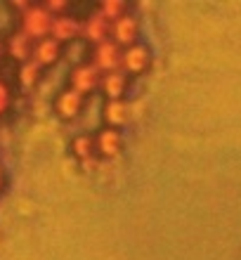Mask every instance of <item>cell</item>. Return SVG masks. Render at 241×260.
<instances>
[{
	"mask_svg": "<svg viewBox=\"0 0 241 260\" xmlns=\"http://www.w3.org/2000/svg\"><path fill=\"white\" fill-rule=\"evenodd\" d=\"M52 21H55V17L48 12L45 5H28V7H24V12H21V31H24L28 38L41 41V38H48L50 36Z\"/></svg>",
	"mask_w": 241,
	"mask_h": 260,
	"instance_id": "1",
	"label": "cell"
},
{
	"mask_svg": "<svg viewBox=\"0 0 241 260\" xmlns=\"http://www.w3.org/2000/svg\"><path fill=\"white\" fill-rule=\"evenodd\" d=\"M149 62H152V52H149L147 45H140V43H135V45H130V48H125L121 52V71L125 76H137L142 71H147Z\"/></svg>",
	"mask_w": 241,
	"mask_h": 260,
	"instance_id": "2",
	"label": "cell"
},
{
	"mask_svg": "<svg viewBox=\"0 0 241 260\" xmlns=\"http://www.w3.org/2000/svg\"><path fill=\"white\" fill-rule=\"evenodd\" d=\"M102 83V71L95 67V64H78L74 71H71V88L78 90L81 95H88L95 88H99Z\"/></svg>",
	"mask_w": 241,
	"mask_h": 260,
	"instance_id": "3",
	"label": "cell"
},
{
	"mask_svg": "<svg viewBox=\"0 0 241 260\" xmlns=\"http://www.w3.org/2000/svg\"><path fill=\"white\" fill-rule=\"evenodd\" d=\"M137 34H140V24H137V19H135L130 12H125L123 17H118V19L111 24L114 43H116L118 48L123 45V50L137 43Z\"/></svg>",
	"mask_w": 241,
	"mask_h": 260,
	"instance_id": "4",
	"label": "cell"
},
{
	"mask_svg": "<svg viewBox=\"0 0 241 260\" xmlns=\"http://www.w3.org/2000/svg\"><path fill=\"white\" fill-rule=\"evenodd\" d=\"M121 52H123V50L118 48L114 41H104V43H99V45H95L92 64H95L102 74L116 71V69H121Z\"/></svg>",
	"mask_w": 241,
	"mask_h": 260,
	"instance_id": "5",
	"label": "cell"
},
{
	"mask_svg": "<svg viewBox=\"0 0 241 260\" xmlns=\"http://www.w3.org/2000/svg\"><path fill=\"white\" fill-rule=\"evenodd\" d=\"M95 144H97V154L102 158H116L123 149V137L116 128H102L95 135Z\"/></svg>",
	"mask_w": 241,
	"mask_h": 260,
	"instance_id": "6",
	"label": "cell"
},
{
	"mask_svg": "<svg viewBox=\"0 0 241 260\" xmlns=\"http://www.w3.org/2000/svg\"><path fill=\"white\" fill-rule=\"evenodd\" d=\"M83 104H85V95H81V92L74 88H66L59 92L55 107H57V114H59L64 121H74L83 111Z\"/></svg>",
	"mask_w": 241,
	"mask_h": 260,
	"instance_id": "7",
	"label": "cell"
},
{
	"mask_svg": "<svg viewBox=\"0 0 241 260\" xmlns=\"http://www.w3.org/2000/svg\"><path fill=\"white\" fill-rule=\"evenodd\" d=\"M81 26H83V21H78L76 17H71V14H59V17H55V21H52L50 36H52L59 45H62V43H71L81 36Z\"/></svg>",
	"mask_w": 241,
	"mask_h": 260,
	"instance_id": "8",
	"label": "cell"
},
{
	"mask_svg": "<svg viewBox=\"0 0 241 260\" xmlns=\"http://www.w3.org/2000/svg\"><path fill=\"white\" fill-rule=\"evenodd\" d=\"M109 31H111V24L104 19L99 12L90 14L81 26V36L88 43H92V45H99V43L109 41Z\"/></svg>",
	"mask_w": 241,
	"mask_h": 260,
	"instance_id": "9",
	"label": "cell"
},
{
	"mask_svg": "<svg viewBox=\"0 0 241 260\" xmlns=\"http://www.w3.org/2000/svg\"><path fill=\"white\" fill-rule=\"evenodd\" d=\"M62 57V45L52 38V36H48V38H41V41L33 43V55H31V59H33L38 67H52V64H57V59Z\"/></svg>",
	"mask_w": 241,
	"mask_h": 260,
	"instance_id": "10",
	"label": "cell"
},
{
	"mask_svg": "<svg viewBox=\"0 0 241 260\" xmlns=\"http://www.w3.org/2000/svg\"><path fill=\"white\" fill-rule=\"evenodd\" d=\"M102 92L107 95V102L109 100H123L125 88H128V76L116 69V71H109V74H102V83H99Z\"/></svg>",
	"mask_w": 241,
	"mask_h": 260,
	"instance_id": "11",
	"label": "cell"
},
{
	"mask_svg": "<svg viewBox=\"0 0 241 260\" xmlns=\"http://www.w3.org/2000/svg\"><path fill=\"white\" fill-rule=\"evenodd\" d=\"M7 52H10V57L19 59L21 64L28 62L33 55V38H28L24 31H17L7 38Z\"/></svg>",
	"mask_w": 241,
	"mask_h": 260,
	"instance_id": "12",
	"label": "cell"
},
{
	"mask_svg": "<svg viewBox=\"0 0 241 260\" xmlns=\"http://www.w3.org/2000/svg\"><path fill=\"white\" fill-rule=\"evenodd\" d=\"M71 151H74V156L83 164H88L90 158L97 154V144H95V137L88 135V133H81L71 140Z\"/></svg>",
	"mask_w": 241,
	"mask_h": 260,
	"instance_id": "13",
	"label": "cell"
},
{
	"mask_svg": "<svg viewBox=\"0 0 241 260\" xmlns=\"http://www.w3.org/2000/svg\"><path fill=\"white\" fill-rule=\"evenodd\" d=\"M102 114L109 128H118V125H123L128 121V104L123 100H109V102L104 104Z\"/></svg>",
	"mask_w": 241,
	"mask_h": 260,
	"instance_id": "14",
	"label": "cell"
},
{
	"mask_svg": "<svg viewBox=\"0 0 241 260\" xmlns=\"http://www.w3.org/2000/svg\"><path fill=\"white\" fill-rule=\"evenodd\" d=\"M41 81V67L33 62V59H28V62L21 64L19 69V83L24 88H33L36 83Z\"/></svg>",
	"mask_w": 241,
	"mask_h": 260,
	"instance_id": "15",
	"label": "cell"
},
{
	"mask_svg": "<svg viewBox=\"0 0 241 260\" xmlns=\"http://www.w3.org/2000/svg\"><path fill=\"white\" fill-rule=\"evenodd\" d=\"M97 12L102 14L104 19L109 21V24H114V21L118 19V17H123L128 10H125V5L121 3V0H104L102 5H99V10Z\"/></svg>",
	"mask_w": 241,
	"mask_h": 260,
	"instance_id": "16",
	"label": "cell"
},
{
	"mask_svg": "<svg viewBox=\"0 0 241 260\" xmlns=\"http://www.w3.org/2000/svg\"><path fill=\"white\" fill-rule=\"evenodd\" d=\"M10 102H12V90L3 78H0V116L10 109Z\"/></svg>",
	"mask_w": 241,
	"mask_h": 260,
	"instance_id": "17",
	"label": "cell"
},
{
	"mask_svg": "<svg viewBox=\"0 0 241 260\" xmlns=\"http://www.w3.org/2000/svg\"><path fill=\"white\" fill-rule=\"evenodd\" d=\"M5 187V168H3V164H0V189Z\"/></svg>",
	"mask_w": 241,
	"mask_h": 260,
	"instance_id": "18",
	"label": "cell"
},
{
	"mask_svg": "<svg viewBox=\"0 0 241 260\" xmlns=\"http://www.w3.org/2000/svg\"><path fill=\"white\" fill-rule=\"evenodd\" d=\"M3 50H5V45H3V41H0V57H3Z\"/></svg>",
	"mask_w": 241,
	"mask_h": 260,
	"instance_id": "19",
	"label": "cell"
}]
</instances>
